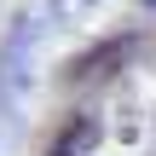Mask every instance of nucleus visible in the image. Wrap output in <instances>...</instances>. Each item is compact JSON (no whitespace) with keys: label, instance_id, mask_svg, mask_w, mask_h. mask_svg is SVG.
Instances as JSON below:
<instances>
[{"label":"nucleus","instance_id":"nucleus-1","mask_svg":"<svg viewBox=\"0 0 156 156\" xmlns=\"http://www.w3.org/2000/svg\"><path fill=\"white\" fill-rule=\"evenodd\" d=\"M46 156H156V52H127L69 104Z\"/></svg>","mask_w":156,"mask_h":156}]
</instances>
